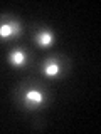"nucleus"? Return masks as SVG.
I'll return each mask as SVG.
<instances>
[{
    "label": "nucleus",
    "mask_w": 101,
    "mask_h": 134,
    "mask_svg": "<svg viewBox=\"0 0 101 134\" xmlns=\"http://www.w3.org/2000/svg\"><path fill=\"white\" fill-rule=\"evenodd\" d=\"M10 60H12V64H14V65H22L24 60H25V57H24V54L20 52V50H14L12 55H10Z\"/></svg>",
    "instance_id": "4"
},
{
    "label": "nucleus",
    "mask_w": 101,
    "mask_h": 134,
    "mask_svg": "<svg viewBox=\"0 0 101 134\" xmlns=\"http://www.w3.org/2000/svg\"><path fill=\"white\" fill-rule=\"evenodd\" d=\"M37 42H39L41 45H49L50 42H52V34L49 32H42L37 35Z\"/></svg>",
    "instance_id": "5"
},
{
    "label": "nucleus",
    "mask_w": 101,
    "mask_h": 134,
    "mask_svg": "<svg viewBox=\"0 0 101 134\" xmlns=\"http://www.w3.org/2000/svg\"><path fill=\"white\" fill-rule=\"evenodd\" d=\"M15 27H17V25L12 24V22L10 24H2V25H0V37H8L12 32L15 30Z\"/></svg>",
    "instance_id": "2"
},
{
    "label": "nucleus",
    "mask_w": 101,
    "mask_h": 134,
    "mask_svg": "<svg viewBox=\"0 0 101 134\" xmlns=\"http://www.w3.org/2000/svg\"><path fill=\"white\" fill-rule=\"evenodd\" d=\"M25 97H27V100H31V102H34V104H41L42 99H44L39 91H29L27 94H25Z\"/></svg>",
    "instance_id": "1"
},
{
    "label": "nucleus",
    "mask_w": 101,
    "mask_h": 134,
    "mask_svg": "<svg viewBox=\"0 0 101 134\" xmlns=\"http://www.w3.org/2000/svg\"><path fill=\"white\" fill-rule=\"evenodd\" d=\"M57 72H59V64L56 60H49L47 64H46V74L52 77V75H56Z\"/></svg>",
    "instance_id": "3"
}]
</instances>
